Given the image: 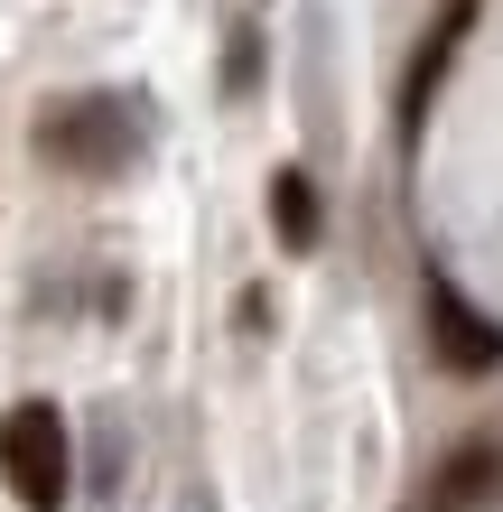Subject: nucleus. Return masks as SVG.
Returning <instances> with one entry per match:
<instances>
[{
	"instance_id": "nucleus-3",
	"label": "nucleus",
	"mask_w": 503,
	"mask_h": 512,
	"mask_svg": "<svg viewBox=\"0 0 503 512\" xmlns=\"http://www.w3.org/2000/svg\"><path fill=\"white\" fill-rule=\"evenodd\" d=\"M420 298H429V345H438V364H448V373H494L503 364V326L448 280V270H429Z\"/></svg>"
},
{
	"instance_id": "nucleus-4",
	"label": "nucleus",
	"mask_w": 503,
	"mask_h": 512,
	"mask_svg": "<svg viewBox=\"0 0 503 512\" xmlns=\"http://www.w3.org/2000/svg\"><path fill=\"white\" fill-rule=\"evenodd\" d=\"M494 485H503V447H494V438H466L457 457L438 466V485H429L420 512H466V503H485Z\"/></svg>"
},
{
	"instance_id": "nucleus-6",
	"label": "nucleus",
	"mask_w": 503,
	"mask_h": 512,
	"mask_svg": "<svg viewBox=\"0 0 503 512\" xmlns=\"http://www.w3.org/2000/svg\"><path fill=\"white\" fill-rule=\"evenodd\" d=\"M271 224H280L289 252H317V187H308V168H280L271 177Z\"/></svg>"
},
{
	"instance_id": "nucleus-7",
	"label": "nucleus",
	"mask_w": 503,
	"mask_h": 512,
	"mask_svg": "<svg viewBox=\"0 0 503 512\" xmlns=\"http://www.w3.org/2000/svg\"><path fill=\"white\" fill-rule=\"evenodd\" d=\"M187 512H215V494H187Z\"/></svg>"
},
{
	"instance_id": "nucleus-2",
	"label": "nucleus",
	"mask_w": 503,
	"mask_h": 512,
	"mask_svg": "<svg viewBox=\"0 0 503 512\" xmlns=\"http://www.w3.org/2000/svg\"><path fill=\"white\" fill-rule=\"evenodd\" d=\"M38 149L56 168H75V177H112L140 149V112L122 94H75V103H56L38 122Z\"/></svg>"
},
{
	"instance_id": "nucleus-5",
	"label": "nucleus",
	"mask_w": 503,
	"mask_h": 512,
	"mask_svg": "<svg viewBox=\"0 0 503 512\" xmlns=\"http://www.w3.org/2000/svg\"><path fill=\"white\" fill-rule=\"evenodd\" d=\"M466 10L476 0H448V19H438V38H429V56L410 66V94H401V112H410V140H420V122H429V94H438V75L457 66V38H466Z\"/></svg>"
},
{
	"instance_id": "nucleus-1",
	"label": "nucleus",
	"mask_w": 503,
	"mask_h": 512,
	"mask_svg": "<svg viewBox=\"0 0 503 512\" xmlns=\"http://www.w3.org/2000/svg\"><path fill=\"white\" fill-rule=\"evenodd\" d=\"M0 485H10L28 512H66V494H75V447H66L56 401H10V410H0Z\"/></svg>"
}]
</instances>
